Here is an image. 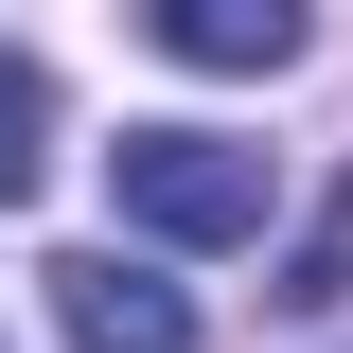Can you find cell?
<instances>
[{"instance_id":"cell-3","label":"cell","mask_w":353,"mask_h":353,"mask_svg":"<svg viewBox=\"0 0 353 353\" xmlns=\"http://www.w3.org/2000/svg\"><path fill=\"white\" fill-rule=\"evenodd\" d=\"M141 36H159L176 71H283V53H301V0H159Z\"/></svg>"},{"instance_id":"cell-4","label":"cell","mask_w":353,"mask_h":353,"mask_svg":"<svg viewBox=\"0 0 353 353\" xmlns=\"http://www.w3.org/2000/svg\"><path fill=\"white\" fill-rule=\"evenodd\" d=\"M36 124H53V88H36V53H0V212L36 194Z\"/></svg>"},{"instance_id":"cell-1","label":"cell","mask_w":353,"mask_h":353,"mask_svg":"<svg viewBox=\"0 0 353 353\" xmlns=\"http://www.w3.org/2000/svg\"><path fill=\"white\" fill-rule=\"evenodd\" d=\"M106 194H124L141 248H265V212H283L265 141H212V124H124L106 141Z\"/></svg>"},{"instance_id":"cell-2","label":"cell","mask_w":353,"mask_h":353,"mask_svg":"<svg viewBox=\"0 0 353 353\" xmlns=\"http://www.w3.org/2000/svg\"><path fill=\"white\" fill-rule=\"evenodd\" d=\"M53 336L71 353H194V301L159 265H124V248H71L53 265Z\"/></svg>"}]
</instances>
